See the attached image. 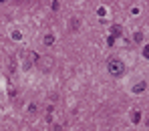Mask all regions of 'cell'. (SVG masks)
Instances as JSON below:
<instances>
[{"instance_id":"3957f363","label":"cell","mask_w":149,"mask_h":131,"mask_svg":"<svg viewBox=\"0 0 149 131\" xmlns=\"http://www.w3.org/2000/svg\"><path fill=\"white\" fill-rule=\"evenodd\" d=\"M119 34H121V26H113V28H111V36H113V38H115V36H119Z\"/></svg>"},{"instance_id":"52a82bcc","label":"cell","mask_w":149,"mask_h":131,"mask_svg":"<svg viewBox=\"0 0 149 131\" xmlns=\"http://www.w3.org/2000/svg\"><path fill=\"white\" fill-rule=\"evenodd\" d=\"M143 56H145V59H149V45L143 49Z\"/></svg>"},{"instance_id":"277c9868","label":"cell","mask_w":149,"mask_h":131,"mask_svg":"<svg viewBox=\"0 0 149 131\" xmlns=\"http://www.w3.org/2000/svg\"><path fill=\"white\" fill-rule=\"evenodd\" d=\"M52 43H54V36H52V34H47V36H45V45L49 47V45H52Z\"/></svg>"},{"instance_id":"7a4b0ae2","label":"cell","mask_w":149,"mask_h":131,"mask_svg":"<svg viewBox=\"0 0 149 131\" xmlns=\"http://www.w3.org/2000/svg\"><path fill=\"white\" fill-rule=\"evenodd\" d=\"M145 87H147V83H145V81H139V83L133 87V91H135V93H143V91H145Z\"/></svg>"},{"instance_id":"6da1fadb","label":"cell","mask_w":149,"mask_h":131,"mask_svg":"<svg viewBox=\"0 0 149 131\" xmlns=\"http://www.w3.org/2000/svg\"><path fill=\"white\" fill-rule=\"evenodd\" d=\"M107 69H109V75H113V77H121L125 73V63L123 61H119V59H111L109 63H107Z\"/></svg>"},{"instance_id":"5b68a950","label":"cell","mask_w":149,"mask_h":131,"mask_svg":"<svg viewBox=\"0 0 149 131\" xmlns=\"http://www.w3.org/2000/svg\"><path fill=\"white\" fill-rule=\"evenodd\" d=\"M141 121V113L137 111V113H133V123H139Z\"/></svg>"},{"instance_id":"8992f818","label":"cell","mask_w":149,"mask_h":131,"mask_svg":"<svg viewBox=\"0 0 149 131\" xmlns=\"http://www.w3.org/2000/svg\"><path fill=\"white\" fill-rule=\"evenodd\" d=\"M12 38H14V40H20L22 36H20V32H18V30H14V32H12Z\"/></svg>"}]
</instances>
